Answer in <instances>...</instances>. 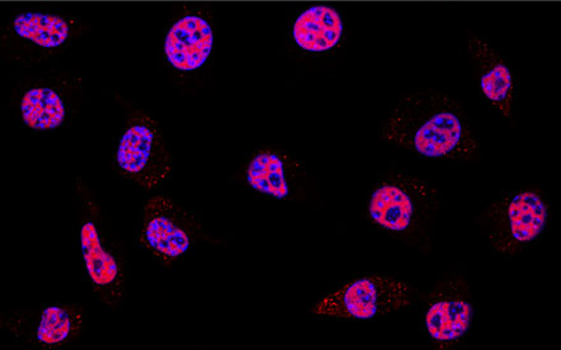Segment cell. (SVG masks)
<instances>
[{"instance_id":"cell-1","label":"cell","mask_w":561,"mask_h":350,"mask_svg":"<svg viewBox=\"0 0 561 350\" xmlns=\"http://www.w3.org/2000/svg\"><path fill=\"white\" fill-rule=\"evenodd\" d=\"M385 142L419 158L471 160L479 138L458 101L439 90L410 91L380 124Z\"/></svg>"},{"instance_id":"cell-2","label":"cell","mask_w":561,"mask_h":350,"mask_svg":"<svg viewBox=\"0 0 561 350\" xmlns=\"http://www.w3.org/2000/svg\"><path fill=\"white\" fill-rule=\"evenodd\" d=\"M72 185L75 198L80 203L77 222L85 278L101 303L118 310L127 288V267L122 248L112 236L89 185L77 174Z\"/></svg>"},{"instance_id":"cell-3","label":"cell","mask_w":561,"mask_h":350,"mask_svg":"<svg viewBox=\"0 0 561 350\" xmlns=\"http://www.w3.org/2000/svg\"><path fill=\"white\" fill-rule=\"evenodd\" d=\"M416 288L381 275H365L348 280L317 302L314 313L323 320H374L415 305Z\"/></svg>"},{"instance_id":"cell-4","label":"cell","mask_w":561,"mask_h":350,"mask_svg":"<svg viewBox=\"0 0 561 350\" xmlns=\"http://www.w3.org/2000/svg\"><path fill=\"white\" fill-rule=\"evenodd\" d=\"M439 206V194L431 183L399 173L380 180L373 190L368 214L378 228L412 233L431 220Z\"/></svg>"},{"instance_id":"cell-5","label":"cell","mask_w":561,"mask_h":350,"mask_svg":"<svg viewBox=\"0 0 561 350\" xmlns=\"http://www.w3.org/2000/svg\"><path fill=\"white\" fill-rule=\"evenodd\" d=\"M116 165L127 182L144 190L159 189L173 176V155L151 116L139 114L124 129Z\"/></svg>"},{"instance_id":"cell-6","label":"cell","mask_w":561,"mask_h":350,"mask_svg":"<svg viewBox=\"0 0 561 350\" xmlns=\"http://www.w3.org/2000/svg\"><path fill=\"white\" fill-rule=\"evenodd\" d=\"M547 201L535 191L502 192L482 214L485 232L497 252L512 254L540 237L547 228Z\"/></svg>"},{"instance_id":"cell-7","label":"cell","mask_w":561,"mask_h":350,"mask_svg":"<svg viewBox=\"0 0 561 350\" xmlns=\"http://www.w3.org/2000/svg\"><path fill=\"white\" fill-rule=\"evenodd\" d=\"M88 308L81 303H51L27 313L0 317L2 329L18 343L38 349H60L82 336Z\"/></svg>"},{"instance_id":"cell-8","label":"cell","mask_w":561,"mask_h":350,"mask_svg":"<svg viewBox=\"0 0 561 350\" xmlns=\"http://www.w3.org/2000/svg\"><path fill=\"white\" fill-rule=\"evenodd\" d=\"M196 218L167 196L147 201L140 220V240L148 252L161 261L181 259L196 244Z\"/></svg>"},{"instance_id":"cell-9","label":"cell","mask_w":561,"mask_h":350,"mask_svg":"<svg viewBox=\"0 0 561 350\" xmlns=\"http://www.w3.org/2000/svg\"><path fill=\"white\" fill-rule=\"evenodd\" d=\"M425 311V328L443 348L454 347L469 331L472 320V303L467 288L448 280L431 294Z\"/></svg>"},{"instance_id":"cell-10","label":"cell","mask_w":561,"mask_h":350,"mask_svg":"<svg viewBox=\"0 0 561 350\" xmlns=\"http://www.w3.org/2000/svg\"><path fill=\"white\" fill-rule=\"evenodd\" d=\"M469 54L482 96L503 118L511 119L516 106L517 83L508 61L482 36L470 38Z\"/></svg>"},{"instance_id":"cell-11","label":"cell","mask_w":561,"mask_h":350,"mask_svg":"<svg viewBox=\"0 0 561 350\" xmlns=\"http://www.w3.org/2000/svg\"><path fill=\"white\" fill-rule=\"evenodd\" d=\"M306 174V165L290 152L262 150L248 163L247 182L263 196L287 199L299 188Z\"/></svg>"},{"instance_id":"cell-12","label":"cell","mask_w":561,"mask_h":350,"mask_svg":"<svg viewBox=\"0 0 561 350\" xmlns=\"http://www.w3.org/2000/svg\"><path fill=\"white\" fill-rule=\"evenodd\" d=\"M214 43V30L209 22L190 14L170 27L163 50L171 67L181 72H193L206 65Z\"/></svg>"},{"instance_id":"cell-13","label":"cell","mask_w":561,"mask_h":350,"mask_svg":"<svg viewBox=\"0 0 561 350\" xmlns=\"http://www.w3.org/2000/svg\"><path fill=\"white\" fill-rule=\"evenodd\" d=\"M341 14L330 5H313L298 15L293 26V38L300 49L324 52L336 48L344 36Z\"/></svg>"},{"instance_id":"cell-14","label":"cell","mask_w":561,"mask_h":350,"mask_svg":"<svg viewBox=\"0 0 561 350\" xmlns=\"http://www.w3.org/2000/svg\"><path fill=\"white\" fill-rule=\"evenodd\" d=\"M11 33L22 43L46 50L58 49L72 36L73 30L64 15L46 12H22L12 20Z\"/></svg>"},{"instance_id":"cell-15","label":"cell","mask_w":561,"mask_h":350,"mask_svg":"<svg viewBox=\"0 0 561 350\" xmlns=\"http://www.w3.org/2000/svg\"><path fill=\"white\" fill-rule=\"evenodd\" d=\"M22 121L33 130L49 131L64 126L67 104L56 89L37 85L23 95L20 105Z\"/></svg>"}]
</instances>
